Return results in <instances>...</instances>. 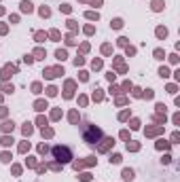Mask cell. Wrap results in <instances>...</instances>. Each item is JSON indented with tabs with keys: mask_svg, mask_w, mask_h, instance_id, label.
Masks as SVG:
<instances>
[{
	"mask_svg": "<svg viewBox=\"0 0 180 182\" xmlns=\"http://www.w3.org/2000/svg\"><path fill=\"white\" fill-rule=\"evenodd\" d=\"M34 108L40 112V110H45V108H47V102H36V104H34Z\"/></svg>",
	"mask_w": 180,
	"mask_h": 182,
	"instance_id": "ba28073f",
	"label": "cell"
},
{
	"mask_svg": "<svg viewBox=\"0 0 180 182\" xmlns=\"http://www.w3.org/2000/svg\"><path fill=\"white\" fill-rule=\"evenodd\" d=\"M23 134H26V136H30V134H32V125H30V123H26V125H23Z\"/></svg>",
	"mask_w": 180,
	"mask_h": 182,
	"instance_id": "8fae6325",
	"label": "cell"
},
{
	"mask_svg": "<svg viewBox=\"0 0 180 182\" xmlns=\"http://www.w3.org/2000/svg\"><path fill=\"white\" fill-rule=\"evenodd\" d=\"M40 15H42V17H49V15H51V11H49L47 7H42V9H40Z\"/></svg>",
	"mask_w": 180,
	"mask_h": 182,
	"instance_id": "5bb4252c",
	"label": "cell"
},
{
	"mask_svg": "<svg viewBox=\"0 0 180 182\" xmlns=\"http://www.w3.org/2000/svg\"><path fill=\"white\" fill-rule=\"evenodd\" d=\"M28 148H30V144H21V146H19V150H21V153H26Z\"/></svg>",
	"mask_w": 180,
	"mask_h": 182,
	"instance_id": "603a6c76",
	"label": "cell"
},
{
	"mask_svg": "<svg viewBox=\"0 0 180 182\" xmlns=\"http://www.w3.org/2000/svg\"><path fill=\"white\" fill-rule=\"evenodd\" d=\"M123 178L129 182V180H134V172L132 170H123Z\"/></svg>",
	"mask_w": 180,
	"mask_h": 182,
	"instance_id": "277c9868",
	"label": "cell"
},
{
	"mask_svg": "<svg viewBox=\"0 0 180 182\" xmlns=\"http://www.w3.org/2000/svg\"><path fill=\"white\" fill-rule=\"evenodd\" d=\"M13 127H15V125H13V121H7V123L2 125V129H4V131H13Z\"/></svg>",
	"mask_w": 180,
	"mask_h": 182,
	"instance_id": "9c48e42d",
	"label": "cell"
},
{
	"mask_svg": "<svg viewBox=\"0 0 180 182\" xmlns=\"http://www.w3.org/2000/svg\"><path fill=\"white\" fill-rule=\"evenodd\" d=\"M121 26H123L121 19H114V21H112V28H121Z\"/></svg>",
	"mask_w": 180,
	"mask_h": 182,
	"instance_id": "2e32d148",
	"label": "cell"
},
{
	"mask_svg": "<svg viewBox=\"0 0 180 182\" xmlns=\"http://www.w3.org/2000/svg\"><path fill=\"white\" fill-rule=\"evenodd\" d=\"M23 61H26V64H32V61H34V57H32V55H26Z\"/></svg>",
	"mask_w": 180,
	"mask_h": 182,
	"instance_id": "44dd1931",
	"label": "cell"
},
{
	"mask_svg": "<svg viewBox=\"0 0 180 182\" xmlns=\"http://www.w3.org/2000/svg\"><path fill=\"white\" fill-rule=\"evenodd\" d=\"M36 55H38V59H42V57H45V51H42V49H38V51H36Z\"/></svg>",
	"mask_w": 180,
	"mask_h": 182,
	"instance_id": "d4e9b609",
	"label": "cell"
},
{
	"mask_svg": "<svg viewBox=\"0 0 180 182\" xmlns=\"http://www.w3.org/2000/svg\"><path fill=\"white\" fill-rule=\"evenodd\" d=\"M83 138H85L87 144H95L97 140L102 138V131L97 129V127H89V125H85V134H83Z\"/></svg>",
	"mask_w": 180,
	"mask_h": 182,
	"instance_id": "6da1fadb",
	"label": "cell"
},
{
	"mask_svg": "<svg viewBox=\"0 0 180 182\" xmlns=\"http://www.w3.org/2000/svg\"><path fill=\"white\" fill-rule=\"evenodd\" d=\"M47 93H49V95H55V93H57V89H55V87H49V89H47Z\"/></svg>",
	"mask_w": 180,
	"mask_h": 182,
	"instance_id": "ffe728a7",
	"label": "cell"
},
{
	"mask_svg": "<svg viewBox=\"0 0 180 182\" xmlns=\"http://www.w3.org/2000/svg\"><path fill=\"white\" fill-rule=\"evenodd\" d=\"M155 57H157V59H163V51H161V49H157V51H155Z\"/></svg>",
	"mask_w": 180,
	"mask_h": 182,
	"instance_id": "e0dca14e",
	"label": "cell"
},
{
	"mask_svg": "<svg viewBox=\"0 0 180 182\" xmlns=\"http://www.w3.org/2000/svg\"><path fill=\"white\" fill-rule=\"evenodd\" d=\"M42 136H47V138H49V136H53V131H51V129H42Z\"/></svg>",
	"mask_w": 180,
	"mask_h": 182,
	"instance_id": "7402d4cb",
	"label": "cell"
},
{
	"mask_svg": "<svg viewBox=\"0 0 180 182\" xmlns=\"http://www.w3.org/2000/svg\"><path fill=\"white\" fill-rule=\"evenodd\" d=\"M153 9H155V11H161V9H163V0H155V2H153Z\"/></svg>",
	"mask_w": 180,
	"mask_h": 182,
	"instance_id": "52a82bcc",
	"label": "cell"
},
{
	"mask_svg": "<svg viewBox=\"0 0 180 182\" xmlns=\"http://www.w3.org/2000/svg\"><path fill=\"white\" fill-rule=\"evenodd\" d=\"M53 155H55V159L61 161V163H66V161L72 159V153H70L68 146H55V148H53Z\"/></svg>",
	"mask_w": 180,
	"mask_h": 182,
	"instance_id": "7a4b0ae2",
	"label": "cell"
},
{
	"mask_svg": "<svg viewBox=\"0 0 180 182\" xmlns=\"http://www.w3.org/2000/svg\"><path fill=\"white\" fill-rule=\"evenodd\" d=\"M110 163H121V155H112L110 157Z\"/></svg>",
	"mask_w": 180,
	"mask_h": 182,
	"instance_id": "9a60e30c",
	"label": "cell"
},
{
	"mask_svg": "<svg viewBox=\"0 0 180 182\" xmlns=\"http://www.w3.org/2000/svg\"><path fill=\"white\" fill-rule=\"evenodd\" d=\"M2 144H4V146H11V144H13V138L4 136V138H2Z\"/></svg>",
	"mask_w": 180,
	"mask_h": 182,
	"instance_id": "7c38bea8",
	"label": "cell"
},
{
	"mask_svg": "<svg viewBox=\"0 0 180 182\" xmlns=\"http://www.w3.org/2000/svg\"><path fill=\"white\" fill-rule=\"evenodd\" d=\"M21 11L23 13H32V4L30 2H21Z\"/></svg>",
	"mask_w": 180,
	"mask_h": 182,
	"instance_id": "8992f818",
	"label": "cell"
},
{
	"mask_svg": "<svg viewBox=\"0 0 180 182\" xmlns=\"http://www.w3.org/2000/svg\"><path fill=\"white\" fill-rule=\"evenodd\" d=\"M42 38H47V36H45V34H42V32H38V34H36V40H38V42H40V40H42Z\"/></svg>",
	"mask_w": 180,
	"mask_h": 182,
	"instance_id": "cb8c5ba5",
	"label": "cell"
},
{
	"mask_svg": "<svg viewBox=\"0 0 180 182\" xmlns=\"http://www.w3.org/2000/svg\"><path fill=\"white\" fill-rule=\"evenodd\" d=\"M11 72H15V66H7V68L0 72V76H2V78H9V74H11Z\"/></svg>",
	"mask_w": 180,
	"mask_h": 182,
	"instance_id": "3957f363",
	"label": "cell"
},
{
	"mask_svg": "<svg viewBox=\"0 0 180 182\" xmlns=\"http://www.w3.org/2000/svg\"><path fill=\"white\" fill-rule=\"evenodd\" d=\"M55 55H57V59H66V51H64V49H59Z\"/></svg>",
	"mask_w": 180,
	"mask_h": 182,
	"instance_id": "4fadbf2b",
	"label": "cell"
},
{
	"mask_svg": "<svg viewBox=\"0 0 180 182\" xmlns=\"http://www.w3.org/2000/svg\"><path fill=\"white\" fill-rule=\"evenodd\" d=\"M110 144H114V142H112L110 138H108V140H104V144L100 146V150H102V153H104V150H108V146H110Z\"/></svg>",
	"mask_w": 180,
	"mask_h": 182,
	"instance_id": "5b68a950",
	"label": "cell"
},
{
	"mask_svg": "<svg viewBox=\"0 0 180 182\" xmlns=\"http://www.w3.org/2000/svg\"><path fill=\"white\" fill-rule=\"evenodd\" d=\"M2 89H4V93H11L13 91V85H2Z\"/></svg>",
	"mask_w": 180,
	"mask_h": 182,
	"instance_id": "ac0fdd59",
	"label": "cell"
},
{
	"mask_svg": "<svg viewBox=\"0 0 180 182\" xmlns=\"http://www.w3.org/2000/svg\"><path fill=\"white\" fill-rule=\"evenodd\" d=\"M157 36L165 38V36H167V30H165V28H159V30H157Z\"/></svg>",
	"mask_w": 180,
	"mask_h": 182,
	"instance_id": "30bf717a",
	"label": "cell"
},
{
	"mask_svg": "<svg viewBox=\"0 0 180 182\" xmlns=\"http://www.w3.org/2000/svg\"><path fill=\"white\" fill-rule=\"evenodd\" d=\"M32 89H34V93H40V85H38V83H34V85H32Z\"/></svg>",
	"mask_w": 180,
	"mask_h": 182,
	"instance_id": "d6986e66",
	"label": "cell"
}]
</instances>
